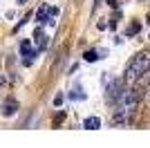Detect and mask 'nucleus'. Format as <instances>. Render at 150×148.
I'll return each instance as SVG.
<instances>
[{
    "instance_id": "f03ea898",
    "label": "nucleus",
    "mask_w": 150,
    "mask_h": 148,
    "mask_svg": "<svg viewBox=\"0 0 150 148\" xmlns=\"http://www.w3.org/2000/svg\"><path fill=\"white\" fill-rule=\"evenodd\" d=\"M150 70V52H139L137 56H132V61L125 68V81H137L139 76L148 74Z\"/></svg>"
},
{
    "instance_id": "423d86ee",
    "label": "nucleus",
    "mask_w": 150,
    "mask_h": 148,
    "mask_svg": "<svg viewBox=\"0 0 150 148\" xmlns=\"http://www.w3.org/2000/svg\"><path fill=\"white\" fill-rule=\"evenodd\" d=\"M34 38H36V49L40 52V49L47 47V36H45L40 29H36V34H34Z\"/></svg>"
},
{
    "instance_id": "9d476101",
    "label": "nucleus",
    "mask_w": 150,
    "mask_h": 148,
    "mask_svg": "<svg viewBox=\"0 0 150 148\" xmlns=\"http://www.w3.org/2000/svg\"><path fill=\"white\" fill-rule=\"evenodd\" d=\"M69 97H72V99H85V94H83L81 90H79V92H76V90H74V92L69 94Z\"/></svg>"
},
{
    "instance_id": "6e6552de",
    "label": "nucleus",
    "mask_w": 150,
    "mask_h": 148,
    "mask_svg": "<svg viewBox=\"0 0 150 148\" xmlns=\"http://www.w3.org/2000/svg\"><path fill=\"white\" fill-rule=\"evenodd\" d=\"M101 54H105V52H99V49H90V52H85V61H99V58H103Z\"/></svg>"
},
{
    "instance_id": "9b49d317",
    "label": "nucleus",
    "mask_w": 150,
    "mask_h": 148,
    "mask_svg": "<svg viewBox=\"0 0 150 148\" xmlns=\"http://www.w3.org/2000/svg\"><path fill=\"white\" fill-rule=\"evenodd\" d=\"M61 103H63V97H61V94H58V97L54 99V105H61Z\"/></svg>"
},
{
    "instance_id": "1a4fd4ad",
    "label": "nucleus",
    "mask_w": 150,
    "mask_h": 148,
    "mask_svg": "<svg viewBox=\"0 0 150 148\" xmlns=\"http://www.w3.org/2000/svg\"><path fill=\"white\" fill-rule=\"evenodd\" d=\"M139 29H141V25H139V23H132L130 27L125 29V34H128V36H134V34H139Z\"/></svg>"
},
{
    "instance_id": "39448f33",
    "label": "nucleus",
    "mask_w": 150,
    "mask_h": 148,
    "mask_svg": "<svg viewBox=\"0 0 150 148\" xmlns=\"http://www.w3.org/2000/svg\"><path fill=\"white\" fill-rule=\"evenodd\" d=\"M20 54L25 56V65H29V63L34 61V56L38 54V49H31L29 41H23V43H20Z\"/></svg>"
},
{
    "instance_id": "f257e3e1",
    "label": "nucleus",
    "mask_w": 150,
    "mask_h": 148,
    "mask_svg": "<svg viewBox=\"0 0 150 148\" xmlns=\"http://www.w3.org/2000/svg\"><path fill=\"white\" fill-rule=\"evenodd\" d=\"M134 110H137V94H134V90H125V92L121 94V99L114 103L112 123L114 126H125V123L130 121Z\"/></svg>"
},
{
    "instance_id": "20e7f679",
    "label": "nucleus",
    "mask_w": 150,
    "mask_h": 148,
    "mask_svg": "<svg viewBox=\"0 0 150 148\" xmlns=\"http://www.w3.org/2000/svg\"><path fill=\"white\" fill-rule=\"evenodd\" d=\"M16 110H18V101L11 99V97L7 99V101H2V105H0V115H2V117H13Z\"/></svg>"
},
{
    "instance_id": "7ed1b4c3",
    "label": "nucleus",
    "mask_w": 150,
    "mask_h": 148,
    "mask_svg": "<svg viewBox=\"0 0 150 148\" xmlns=\"http://www.w3.org/2000/svg\"><path fill=\"white\" fill-rule=\"evenodd\" d=\"M56 14H58L56 7H47V5H43V7H40V9L36 11V20H38L40 25H43V23L54 25V18H56Z\"/></svg>"
},
{
    "instance_id": "0eeeda50",
    "label": "nucleus",
    "mask_w": 150,
    "mask_h": 148,
    "mask_svg": "<svg viewBox=\"0 0 150 148\" xmlns=\"http://www.w3.org/2000/svg\"><path fill=\"white\" fill-rule=\"evenodd\" d=\"M83 128H85V130H96V128H101V119H99V117H88L85 121H83Z\"/></svg>"
},
{
    "instance_id": "f8f14e48",
    "label": "nucleus",
    "mask_w": 150,
    "mask_h": 148,
    "mask_svg": "<svg viewBox=\"0 0 150 148\" xmlns=\"http://www.w3.org/2000/svg\"><path fill=\"white\" fill-rule=\"evenodd\" d=\"M25 2H27V0H18V5H25Z\"/></svg>"
}]
</instances>
